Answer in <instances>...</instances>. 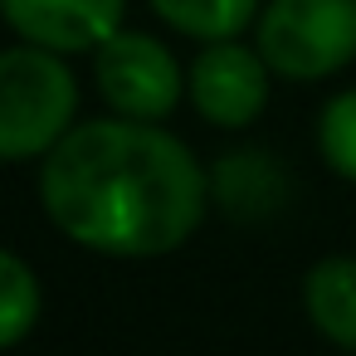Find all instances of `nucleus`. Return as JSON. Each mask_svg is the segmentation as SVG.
Returning <instances> with one entry per match:
<instances>
[{
    "instance_id": "f257e3e1",
    "label": "nucleus",
    "mask_w": 356,
    "mask_h": 356,
    "mask_svg": "<svg viewBox=\"0 0 356 356\" xmlns=\"http://www.w3.org/2000/svg\"><path fill=\"white\" fill-rule=\"evenodd\" d=\"M40 205L79 249L161 259L181 249L210 205V176L156 122H79L40 161Z\"/></svg>"
},
{
    "instance_id": "f03ea898",
    "label": "nucleus",
    "mask_w": 356,
    "mask_h": 356,
    "mask_svg": "<svg viewBox=\"0 0 356 356\" xmlns=\"http://www.w3.org/2000/svg\"><path fill=\"white\" fill-rule=\"evenodd\" d=\"M79 83L44 44L0 49V161H40L74 127Z\"/></svg>"
},
{
    "instance_id": "7ed1b4c3",
    "label": "nucleus",
    "mask_w": 356,
    "mask_h": 356,
    "mask_svg": "<svg viewBox=\"0 0 356 356\" xmlns=\"http://www.w3.org/2000/svg\"><path fill=\"white\" fill-rule=\"evenodd\" d=\"M259 54L278 79H332L356 59V0H268L259 10Z\"/></svg>"
},
{
    "instance_id": "20e7f679",
    "label": "nucleus",
    "mask_w": 356,
    "mask_h": 356,
    "mask_svg": "<svg viewBox=\"0 0 356 356\" xmlns=\"http://www.w3.org/2000/svg\"><path fill=\"white\" fill-rule=\"evenodd\" d=\"M93 79H98V98L118 118H142V122H166L186 93V74L176 54L137 30H113L93 49Z\"/></svg>"
},
{
    "instance_id": "39448f33",
    "label": "nucleus",
    "mask_w": 356,
    "mask_h": 356,
    "mask_svg": "<svg viewBox=\"0 0 356 356\" xmlns=\"http://www.w3.org/2000/svg\"><path fill=\"white\" fill-rule=\"evenodd\" d=\"M268 59L259 54V44H234V40H210L186 74V93L191 108L210 122V127H249L264 108H268Z\"/></svg>"
},
{
    "instance_id": "423d86ee",
    "label": "nucleus",
    "mask_w": 356,
    "mask_h": 356,
    "mask_svg": "<svg viewBox=\"0 0 356 356\" xmlns=\"http://www.w3.org/2000/svg\"><path fill=\"white\" fill-rule=\"evenodd\" d=\"M122 6L127 0H0V20L30 44L83 54L122 30Z\"/></svg>"
},
{
    "instance_id": "0eeeda50",
    "label": "nucleus",
    "mask_w": 356,
    "mask_h": 356,
    "mask_svg": "<svg viewBox=\"0 0 356 356\" xmlns=\"http://www.w3.org/2000/svg\"><path fill=\"white\" fill-rule=\"evenodd\" d=\"M210 200L239 220V225H254V220H268L288 205V171L259 152V147H239L229 156L215 161L210 171Z\"/></svg>"
},
{
    "instance_id": "6e6552de",
    "label": "nucleus",
    "mask_w": 356,
    "mask_h": 356,
    "mask_svg": "<svg viewBox=\"0 0 356 356\" xmlns=\"http://www.w3.org/2000/svg\"><path fill=\"white\" fill-rule=\"evenodd\" d=\"M302 312L332 346L356 351V259L351 254H332L307 268Z\"/></svg>"
},
{
    "instance_id": "1a4fd4ad",
    "label": "nucleus",
    "mask_w": 356,
    "mask_h": 356,
    "mask_svg": "<svg viewBox=\"0 0 356 356\" xmlns=\"http://www.w3.org/2000/svg\"><path fill=\"white\" fill-rule=\"evenodd\" d=\"M147 6L181 35L210 44V40H239L259 10H264V0H147Z\"/></svg>"
},
{
    "instance_id": "9d476101",
    "label": "nucleus",
    "mask_w": 356,
    "mask_h": 356,
    "mask_svg": "<svg viewBox=\"0 0 356 356\" xmlns=\"http://www.w3.org/2000/svg\"><path fill=\"white\" fill-rule=\"evenodd\" d=\"M35 322H40V278L20 254L0 249V351L25 341Z\"/></svg>"
},
{
    "instance_id": "9b49d317",
    "label": "nucleus",
    "mask_w": 356,
    "mask_h": 356,
    "mask_svg": "<svg viewBox=\"0 0 356 356\" xmlns=\"http://www.w3.org/2000/svg\"><path fill=\"white\" fill-rule=\"evenodd\" d=\"M317 152L341 181L356 186V88L327 98V108L317 118Z\"/></svg>"
}]
</instances>
